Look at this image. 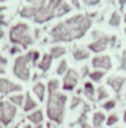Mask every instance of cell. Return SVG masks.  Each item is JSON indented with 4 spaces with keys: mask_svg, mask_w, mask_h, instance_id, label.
Returning a JSON list of instances; mask_svg holds the SVG:
<instances>
[{
    "mask_svg": "<svg viewBox=\"0 0 126 128\" xmlns=\"http://www.w3.org/2000/svg\"><path fill=\"white\" fill-rule=\"evenodd\" d=\"M17 116V106H14L10 100L0 102V124L3 127L10 125Z\"/></svg>",
    "mask_w": 126,
    "mask_h": 128,
    "instance_id": "5b68a950",
    "label": "cell"
},
{
    "mask_svg": "<svg viewBox=\"0 0 126 128\" xmlns=\"http://www.w3.org/2000/svg\"><path fill=\"white\" fill-rule=\"evenodd\" d=\"M29 62H31V56L29 52L25 55H20L14 61V66H13V73L17 78L22 81H29L31 80V69H29Z\"/></svg>",
    "mask_w": 126,
    "mask_h": 128,
    "instance_id": "277c9868",
    "label": "cell"
},
{
    "mask_svg": "<svg viewBox=\"0 0 126 128\" xmlns=\"http://www.w3.org/2000/svg\"><path fill=\"white\" fill-rule=\"evenodd\" d=\"M108 96H109L108 91H107L103 86L98 87V88H97V100H104V99H107Z\"/></svg>",
    "mask_w": 126,
    "mask_h": 128,
    "instance_id": "83f0119b",
    "label": "cell"
},
{
    "mask_svg": "<svg viewBox=\"0 0 126 128\" xmlns=\"http://www.w3.org/2000/svg\"><path fill=\"white\" fill-rule=\"evenodd\" d=\"M2 2H6V0H0V3H2Z\"/></svg>",
    "mask_w": 126,
    "mask_h": 128,
    "instance_id": "816d5d0a",
    "label": "cell"
},
{
    "mask_svg": "<svg viewBox=\"0 0 126 128\" xmlns=\"http://www.w3.org/2000/svg\"><path fill=\"white\" fill-rule=\"evenodd\" d=\"M104 74H105V73H104V70H93V72H90L89 73V77H90V80L92 81H101L103 80V77H104Z\"/></svg>",
    "mask_w": 126,
    "mask_h": 128,
    "instance_id": "484cf974",
    "label": "cell"
},
{
    "mask_svg": "<svg viewBox=\"0 0 126 128\" xmlns=\"http://www.w3.org/2000/svg\"><path fill=\"white\" fill-rule=\"evenodd\" d=\"M71 4L73 6V8H80V3H79V0H71Z\"/></svg>",
    "mask_w": 126,
    "mask_h": 128,
    "instance_id": "74e56055",
    "label": "cell"
},
{
    "mask_svg": "<svg viewBox=\"0 0 126 128\" xmlns=\"http://www.w3.org/2000/svg\"><path fill=\"white\" fill-rule=\"evenodd\" d=\"M118 120H119V117H118L116 114H109V116L107 117L105 122H107V125H108V127H112V125H115L118 122Z\"/></svg>",
    "mask_w": 126,
    "mask_h": 128,
    "instance_id": "f546056e",
    "label": "cell"
},
{
    "mask_svg": "<svg viewBox=\"0 0 126 128\" xmlns=\"http://www.w3.org/2000/svg\"><path fill=\"white\" fill-rule=\"evenodd\" d=\"M65 52H67L65 47H62V46H54V47H51L49 54L51 55L53 59H56V58H61L62 55H65Z\"/></svg>",
    "mask_w": 126,
    "mask_h": 128,
    "instance_id": "44dd1931",
    "label": "cell"
},
{
    "mask_svg": "<svg viewBox=\"0 0 126 128\" xmlns=\"http://www.w3.org/2000/svg\"><path fill=\"white\" fill-rule=\"evenodd\" d=\"M125 81H126V77H123V76H111V77L107 78V84L114 90L115 94H119L120 92Z\"/></svg>",
    "mask_w": 126,
    "mask_h": 128,
    "instance_id": "8fae6325",
    "label": "cell"
},
{
    "mask_svg": "<svg viewBox=\"0 0 126 128\" xmlns=\"http://www.w3.org/2000/svg\"><path fill=\"white\" fill-rule=\"evenodd\" d=\"M83 92H85V95H86L90 100H94L96 99V96H94V95H96V88H94V86H93L92 81H86V83H85Z\"/></svg>",
    "mask_w": 126,
    "mask_h": 128,
    "instance_id": "d6986e66",
    "label": "cell"
},
{
    "mask_svg": "<svg viewBox=\"0 0 126 128\" xmlns=\"http://www.w3.org/2000/svg\"><path fill=\"white\" fill-rule=\"evenodd\" d=\"M3 18H4L3 15H0V25H6V24H7V21H4Z\"/></svg>",
    "mask_w": 126,
    "mask_h": 128,
    "instance_id": "60d3db41",
    "label": "cell"
},
{
    "mask_svg": "<svg viewBox=\"0 0 126 128\" xmlns=\"http://www.w3.org/2000/svg\"><path fill=\"white\" fill-rule=\"evenodd\" d=\"M72 56L75 61H85V59H87L90 56V51L87 50V48H83V47H78L73 50L72 52Z\"/></svg>",
    "mask_w": 126,
    "mask_h": 128,
    "instance_id": "4fadbf2b",
    "label": "cell"
},
{
    "mask_svg": "<svg viewBox=\"0 0 126 128\" xmlns=\"http://www.w3.org/2000/svg\"><path fill=\"white\" fill-rule=\"evenodd\" d=\"M105 120H107V116L103 112H96V113L93 114V118H92V125L94 128H100L101 125L105 122Z\"/></svg>",
    "mask_w": 126,
    "mask_h": 128,
    "instance_id": "e0dca14e",
    "label": "cell"
},
{
    "mask_svg": "<svg viewBox=\"0 0 126 128\" xmlns=\"http://www.w3.org/2000/svg\"><path fill=\"white\" fill-rule=\"evenodd\" d=\"M31 6H33L35 8H42V7L46 6V3H47V0H26Z\"/></svg>",
    "mask_w": 126,
    "mask_h": 128,
    "instance_id": "f1b7e54d",
    "label": "cell"
},
{
    "mask_svg": "<svg viewBox=\"0 0 126 128\" xmlns=\"http://www.w3.org/2000/svg\"><path fill=\"white\" fill-rule=\"evenodd\" d=\"M22 91V86L21 84H15L14 81L9 80V78L0 77V94H13V92H21Z\"/></svg>",
    "mask_w": 126,
    "mask_h": 128,
    "instance_id": "ba28073f",
    "label": "cell"
},
{
    "mask_svg": "<svg viewBox=\"0 0 126 128\" xmlns=\"http://www.w3.org/2000/svg\"><path fill=\"white\" fill-rule=\"evenodd\" d=\"M14 128H20V125H15V127Z\"/></svg>",
    "mask_w": 126,
    "mask_h": 128,
    "instance_id": "681fc988",
    "label": "cell"
},
{
    "mask_svg": "<svg viewBox=\"0 0 126 128\" xmlns=\"http://www.w3.org/2000/svg\"><path fill=\"white\" fill-rule=\"evenodd\" d=\"M125 33H126V28H125Z\"/></svg>",
    "mask_w": 126,
    "mask_h": 128,
    "instance_id": "f5cc1de1",
    "label": "cell"
},
{
    "mask_svg": "<svg viewBox=\"0 0 126 128\" xmlns=\"http://www.w3.org/2000/svg\"><path fill=\"white\" fill-rule=\"evenodd\" d=\"M43 112L40 110V109H35L33 112H31V113L28 114V120L32 122V124L37 125V124H42L43 122Z\"/></svg>",
    "mask_w": 126,
    "mask_h": 128,
    "instance_id": "5bb4252c",
    "label": "cell"
},
{
    "mask_svg": "<svg viewBox=\"0 0 126 128\" xmlns=\"http://www.w3.org/2000/svg\"><path fill=\"white\" fill-rule=\"evenodd\" d=\"M90 26H92V20L87 15H73L72 18H68L62 22H58L56 26H53V29L50 30L51 42L69 43L73 40L82 39L87 33Z\"/></svg>",
    "mask_w": 126,
    "mask_h": 128,
    "instance_id": "6da1fadb",
    "label": "cell"
},
{
    "mask_svg": "<svg viewBox=\"0 0 126 128\" xmlns=\"http://www.w3.org/2000/svg\"><path fill=\"white\" fill-rule=\"evenodd\" d=\"M46 84H43L42 81H39V83H36L33 86V94L37 96V99L40 100V102H43L45 100V95H46Z\"/></svg>",
    "mask_w": 126,
    "mask_h": 128,
    "instance_id": "2e32d148",
    "label": "cell"
},
{
    "mask_svg": "<svg viewBox=\"0 0 126 128\" xmlns=\"http://www.w3.org/2000/svg\"><path fill=\"white\" fill-rule=\"evenodd\" d=\"M123 121L126 122V110H125V113H123Z\"/></svg>",
    "mask_w": 126,
    "mask_h": 128,
    "instance_id": "ee69618b",
    "label": "cell"
},
{
    "mask_svg": "<svg viewBox=\"0 0 126 128\" xmlns=\"http://www.w3.org/2000/svg\"><path fill=\"white\" fill-rule=\"evenodd\" d=\"M58 88H60V81L57 80V78H50L47 83V87H46V90L49 91V94H56V92H58Z\"/></svg>",
    "mask_w": 126,
    "mask_h": 128,
    "instance_id": "7402d4cb",
    "label": "cell"
},
{
    "mask_svg": "<svg viewBox=\"0 0 126 128\" xmlns=\"http://www.w3.org/2000/svg\"><path fill=\"white\" fill-rule=\"evenodd\" d=\"M67 100H68V96L65 94H61V92H56V94L49 95L46 113H47L49 120L56 122L57 125L64 122Z\"/></svg>",
    "mask_w": 126,
    "mask_h": 128,
    "instance_id": "7a4b0ae2",
    "label": "cell"
},
{
    "mask_svg": "<svg viewBox=\"0 0 126 128\" xmlns=\"http://www.w3.org/2000/svg\"><path fill=\"white\" fill-rule=\"evenodd\" d=\"M20 51H21V47H18V46H14V47L10 48V54H11V55H15V54L20 52Z\"/></svg>",
    "mask_w": 126,
    "mask_h": 128,
    "instance_id": "8d00e7d4",
    "label": "cell"
},
{
    "mask_svg": "<svg viewBox=\"0 0 126 128\" xmlns=\"http://www.w3.org/2000/svg\"><path fill=\"white\" fill-rule=\"evenodd\" d=\"M71 10H72L71 4H68L67 2H64V3H61V4H60V6L56 8V11H54V18L62 17V15H67L68 12H71Z\"/></svg>",
    "mask_w": 126,
    "mask_h": 128,
    "instance_id": "ac0fdd59",
    "label": "cell"
},
{
    "mask_svg": "<svg viewBox=\"0 0 126 128\" xmlns=\"http://www.w3.org/2000/svg\"><path fill=\"white\" fill-rule=\"evenodd\" d=\"M36 11H37V8H35L33 6H26V7H24L22 10L20 11V15L22 18H35V15H36Z\"/></svg>",
    "mask_w": 126,
    "mask_h": 128,
    "instance_id": "ffe728a7",
    "label": "cell"
},
{
    "mask_svg": "<svg viewBox=\"0 0 126 128\" xmlns=\"http://www.w3.org/2000/svg\"><path fill=\"white\" fill-rule=\"evenodd\" d=\"M51 65H53V58H51V55L47 52L42 56V59H40L39 64H37V68H39L42 72H47L51 68Z\"/></svg>",
    "mask_w": 126,
    "mask_h": 128,
    "instance_id": "7c38bea8",
    "label": "cell"
},
{
    "mask_svg": "<svg viewBox=\"0 0 126 128\" xmlns=\"http://www.w3.org/2000/svg\"><path fill=\"white\" fill-rule=\"evenodd\" d=\"M79 83V73L75 69H68V72L64 74L62 80V90L64 91H73Z\"/></svg>",
    "mask_w": 126,
    "mask_h": 128,
    "instance_id": "52a82bcc",
    "label": "cell"
},
{
    "mask_svg": "<svg viewBox=\"0 0 126 128\" xmlns=\"http://www.w3.org/2000/svg\"><path fill=\"white\" fill-rule=\"evenodd\" d=\"M125 96H126V92H125Z\"/></svg>",
    "mask_w": 126,
    "mask_h": 128,
    "instance_id": "db71d44e",
    "label": "cell"
},
{
    "mask_svg": "<svg viewBox=\"0 0 126 128\" xmlns=\"http://www.w3.org/2000/svg\"><path fill=\"white\" fill-rule=\"evenodd\" d=\"M83 3L89 7H93V6H98L101 3V0H83Z\"/></svg>",
    "mask_w": 126,
    "mask_h": 128,
    "instance_id": "d590c367",
    "label": "cell"
},
{
    "mask_svg": "<svg viewBox=\"0 0 126 128\" xmlns=\"http://www.w3.org/2000/svg\"><path fill=\"white\" fill-rule=\"evenodd\" d=\"M120 69L122 70H126V50L122 52V56H120Z\"/></svg>",
    "mask_w": 126,
    "mask_h": 128,
    "instance_id": "e575fe53",
    "label": "cell"
},
{
    "mask_svg": "<svg viewBox=\"0 0 126 128\" xmlns=\"http://www.w3.org/2000/svg\"><path fill=\"white\" fill-rule=\"evenodd\" d=\"M92 66L97 70H109L112 68V61L109 55H97L92 59Z\"/></svg>",
    "mask_w": 126,
    "mask_h": 128,
    "instance_id": "9c48e42d",
    "label": "cell"
},
{
    "mask_svg": "<svg viewBox=\"0 0 126 128\" xmlns=\"http://www.w3.org/2000/svg\"><path fill=\"white\" fill-rule=\"evenodd\" d=\"M123 21L126 22V12H125V17H123Z\"/></svg>",
    "mask_w": 126,
    "mask_h": 128,
    "instance_id": "c3c4849f",
    "label": "cell"
},
{
    "mask_svg": "<svg viewBox=\"0 0 126 128\" xmlns=\"http://www.w3.org/2000/svg\"><path fill=\"white\" fill-rule=\"evenodd\" d=\"M24 100H25V95L20 94V92H17L15 95H11V96H10V102L14 106H22Z\"/></svg>",
    "mask_w": 126,
    "mask_h": 128,
    "instance_id": "cb8c5ba5",
    "label": "cell"
},
{
    "mask_svg": "<svg viewBox=\"0 0 126 128\" xmlns=\"http://www.w3.org/2000/svg\"><path fill=\"white\" fill-rule=\"evenodd\" d=\"M67 72H68V62L65 61V59H62V61L58 64V66H57L56 73L58 76H62V74H65Z\"/></svg>",
    "mask_w": 126,
    "mask_h": 128,
    "instance_id": "4316f807",
    "label": "cell"
},
{
    "mask_svg": "<svg viewBox=\"0 0 126 128\" xmlns=\"http://www.w3.org/2000/svg\"><path fill=\"white\" fill-rule=\"evenodd\" d=\"M36 108H37L36 100H35L33 98H32L31 95H29V94H25V100H24V105H22L24 112L29 113V112H33Z\"/></svg>",
    "mask_w": 126,
    "mask_h": 128,
    "instance_id": "9a60e30c",
    "label": "cell"
},
{
    "mask_svg": "<svg viewBox=\"0 0 126 128\" xmlns=\"http://www.w3.org/2000/svg\"><path fill=\"white\" fill-rule=\"evenodd\" d=\"M46 128H57V124L53 121H49L47 124H46Z\"/></svg>",
    "mask_w": 126,
    "mask_h": 128,
    "instance_id": "f35d334b",
    "label": "cell"
},
{
    "mask_svg": "<svg viewBox=\"0 0 126 128\" xmlns=\"http://www.w3.org/2000/svg\"><path fill=\"white\" fill-rule=\"evenodd\" d=\"M120 22H122V17H120V14L118 11H114L111 14V18L108 20V24L111 26H115V28H116V26L120 25Z\"/></svg>",
    "mask_w": 126,
    "mask_h": 128,
    "instance_id": "d4e9b609",
    "label": "cell"
},
{
    "mask_svg": "<svg viewBox=\"0 0 126 128\" xmlns=\"http://www.w3.org/2000/svg\"><path fill=\"white\" fill-rule=\"evenodd\" d=\"M86 74H89V73H87V68L85 66V68H83V76H86Z\"/></svg>",
    "mask_w": 126,
    "mask_h": 128,
    "instance_id": "7bdbcfd3",
    "label": "cell"
},
{
    "mask_svg": "<svg viewBox=\"0 0 126 128\" xmlns=\"http://www.w3.org/2000/svg\"><path fill=\"white\" fill-rule=\"evenodd\" d=\"M80 103H82V99L79 96H75L72 99V102H71V109H72V110H73V109H76V108H78V105H80Z\"/></svg>",
    "mask_w": 126,
    "mask_h": 128,
    "instance_id": "836d02e7",
    "label": "cell"
},
{
    "mask_svg": "<svg viewBox=\"0 0 126 128\" xmlns=\"http://www.w3.org/2000/svg\"><path fill=\"white\" fill-rule=\"evenodd\" d=\"M116 106V102H115L114 99H111V100H107V102H104L103 103V109L104 110H112V109Z\"/></svg>",
    "mask_w": 126,
    "mask_h": 128,
    "instance_id": "4dcf8cb0",
    "label": "cell"
},
{
    "mask_svg": "<svg viewBox=\"0 0 126 128\" xmlns=\"http://www.w3.org/2000/svg\"><path fill=\"white\" fill-rule=\"evenodd\" d=\"M4 37V32H3V29L0 28V39H3Z\"/></svg>",
    "mask_w": 126,
    "mask_h": 128,
    "instance_id": "b9f144b4",
    "label": "cell"
},
{
    "mask_svg": "<svg viewBox=\"0 0 126 128\" xmlns=\"http://www.w3.org/2000/svg\"><path fill=\"white\" fill-rule=\"evenodd\" d=\"M87 112H89V105H85V112L80 114V117H79V120H78V122L80 124L82 128H92L90 124L87 122V116H86Z\"/></svg>",
    "mask_w": 126,
    "mask_h": 128,
    "instance_id": "603a6c76",
    "label": "cell"
},
{
    "mask_svg": "<svg viewBox=\"0 0 126 128\" xmlns=\"http://www.w3.org/2000/svg\"><path fill=\"white\" fill-rule=\"evenodd\" d=\"M9 39L14 46H18L21 48H28L35 43V39L29 34V25L24 22H18L10 28Z\"/></svg>",
    "mask_w": 126,
    "mask_h": 128,
    "instance_id": "3957f363",
    "label": "cell"
},
{
    "mask_svg": "<svg viewBox=\"0 0 126 128\" xmlns=\"http://www.w3.org/2000/svg\"><path fill=\"white\" fill-rule=\"evenodd\" d=\"M93 37H94V42H92L87 46V50L93 51V52H96V54L105 51L107 46H108V43H109V37L107 36V34L98 32V30L93 32Z\"/></svg>",
    "mask_w": 126,
    "mask_h": 128,
    "instance_id": "8992f818",
    "label": "cell"
},
{
    "mask_svg": "<svg viewBox=\"0 0 126 128\" xmlns=\"http://www.w3.org/2000/svg\"><path fill=\"white\" fill-rule=\"evenodd\" d=\"M24 128H33V127H32V125H29V124H28V125H25V127H24Z\"/></svg>",
    "mask_w": 126,
    "mask_h": 128,
    "instance_id": "bcb514c9",
    "label": "cell"
},
{
    "mask_svg": "<svg viewBox=\"0 0 126 128\" xmlns=\"http://www.w3.org/2000/svg\"><path fill=\"white\" fill-rule=\"evenodd\" d=\"M7 59L4 58V56H0V76L6 73V66H7Z\"/></svg>",
    "mask_w": 126,
    "mask_h": 128,
    "instance_id": "1f68e13d",
    "label": "cell"
},
{
    "mask_svg": "<svg viewBox=\"0 0 126 128\" xmlns=\"http://www.w3.org/2000/svg\"><path fill=\"white\" fill-rule=\"evenodd\" d=\"M36 128H42V124H37V125H36Z\"/></svg>",
    "mask_w": 126,
    "mask_h": 128,
    "instance_id": "7dc6e473",
    "label": "cell"
},
{
    "mask_svg": "<svg viewBox=\"0 0 126 128\" xmlns=\"http://www.w3.org/2000/svg\"><path fill=\"white\" fill-rule=\"evenodd\" d=\"M118 2H119L120 10H123V8H125V6H126V0H118Z\"/></svg>",
    "mask_w": 126,
    "mask_h": 128,
    "instance_id": "ab89813d",
    "label": "cell"
},
{
    "mask_svg": "<svg viewBox=\"0 0 126 128\" xmlns=\"http://www.w3.org/2000/svg\"><path fill=\"white\" fill-rule=\"evenodd\" d=\"M0 128H4V127H3V125H2V124H0Z\"/></svg>",
    "mask_w": 126,
    "mask_h": 128,
    "instance_id": "f907efd6",
    "label": "cell"
},
{
    "mask_svg": "<svg viewBox=\"0 0 126 128\" xmlns=\"http://www.w3.org/2000/svg\"><path fill=\"white\" fill-rule=\"evenodd\" d=\"M53 11H51L50 8L47 7V4H46L45 7H42V8H39L36 11V15H35V18H33V21L36 24H45V22H47V21H50V20H53Z\"/></svg>",
    "mask_w": 126,
    "mask_h": 128,
    "instance_id": "30bf717a",
    "label": "cell"
},
{
    "mask_svg": "<svg viewBox=\"0 0 126 128\" xmlns=\"http://www.w3.org/2000/svg\"><path fill=\"white\" fill-rule=\"evenodd\" d=\"M29 56H31V62L36 64L37 59H39V51H37V50H32V51H29Z\"/></svg>",
    "mask_w": 126,
    "mask_h": 128,
    "instance_id": "d6a6232c",
    "label": "cell"
},
{
    "mask_svg": "<svg viewBox=\"0 0 126 128\" xmlns=\"http://www.w3.org/2000/svg\"><path fill=\"white\" fill-rule=\"evenodd\" d=\"M4 10H6V7H4V6H2V7H0V12H2V11H4Z\"/></svg>",
    "mask_w": 126,
    "mask_h": 128,
    "instance_id": "f6af8a7d",
    "label": "cell"
}]
</instances>
